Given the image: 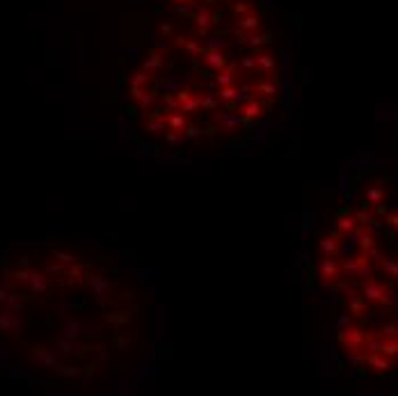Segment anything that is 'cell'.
I'll use <instances>...</instances> for the list:
<instances>
[{
    "mask_svg": "<svg viewBox=\"0 0 398 396\" xmlns=\"http://www.w3.org/2000/svg\"><path fill=\"white\" fill-rule=\"evenodd\" d=\"M48 270H50V272H60V270H62V264H50Z\"/></svg>",
    "mask_w": 398,
    "mask_h": 396,
    "instance_id": "cell-48",
    "label": "cell"
},
{
    "mask_svg": "<svg viewBox=\"0 0 398 396\" xmlns=\"http://www.w3.org/2000/svg\"><path fill=\"white\" fill-rule=\"evenodd\" d=\"M55 256H58V261L60 264H66V266H71L74 264V254H69V252H55Z\"/></svg>",
    "mask_w": 398,
    "mask_h": 396,
    "instance_id": "cell-36",
    "label": "cell"
},
{
    "mask_svg": "<svg viewBox=\"0 0 398 396\" xmlns=\"http://www.w3.org/2000/svg\"><path fill=\"white\" fill-rule=\"evenodd\" d=\"M28 282L32 284V291H34V293L46 291V286H48V282H46V277L39 275V272H30V280H28Z\"/></svg>",
    "mask_w": 398,
    "mask_h": 396,
    "instance_id": "cell-21",
    "label": "cell"
},
{
    "mask_svg": "<svg viewBox=\"0 0 398 396\" xmlns=\"http://www.w3.org/2000/svg\"><path fill=\"white\" fill-rule=\"evenodd\" d=\"M341 270L346 272V275H352L355 277V270H357V261H355V256H348V259L341 264Z\"/></svg>",
    "mask_w": 398,
    "mask_h": 396,
    "instance_id": "cell-32",
    "label": "cell"
},
{
    "mask_svg": "<svg viewBox=\"0 0 398 396\" xmlns=\"http://www.w3.org/2000/svg\"><path fill=\"white\" fill-rule=\"evenodd\" d=\"M190 96H194V94L190 92V90H178V92H176V98H178V104H181V101H186V98H190Z\"/></svg>",
    "mask_w": 398,
    "mask_h": 396,
    "instance_id": "cell-43",
    "label": "cell"
},
{
    "mask_svg": "<svg viewBox=\"0 0 398 396\" xmlns=\"http://www.w3.org/2000/svg\"><path fill=\"white\" fill-rule=\"evenodd\" d=\"M183 46H186V53L188 55H202V46L194 39H183Z\"/></svg>",
    "mask_w": 398,
    "mask_h": 396,
    "instance_id": "cell-29",
    "label": "cell"
},
{
    "mask_svg": "<svg viewBox=\"0 0 398 396\" xmlns=\"http://www.w3.org/2000/svg\"><path fill=\"white\" fill-rule=\"evenodd\" d=\"M167 142H170V144H178V142H181L178 130H176V133H174V130H170V133H167Z\"/></svg>",
    "mask_w": 398,
    "mask_h": 396,
    "instance_id": "cell-42",
    "label": "cell"
},
{
    "mask_svg": "<svg viewBox=\"0 0 398 396\" xmlns=\"http://www.w3.org/2000/svg\"><path fill=\"white\" fill-rule=\"evenodd\" d=\"M199 136V128L192 124H186V138H197Z\"/></svg>",
    "mask_w": 398,
    "mask_h": 396,
    "instance_id": "cell-41",
    "label": "cell"
},
{
    "mask_svg": "<svg viewBox=\"0 0 398 396\" xmlns=\"http://www.w3.org/2000/svg\"><path fill=\"white\" fill-rule=\"evenodd\" d=\"M256 66H261V69L268 71V74H274V71H277V60H274L270 53H258L256 55Z\"/></svg>",
    "mask_w": 398,
    "mask_h": 396,
    "instance_id": "cell-14",
    "label": "cell"
},
{
    "mask_svg": "<svg viewBox=\"0 0 398 396\" xmlns=\"http://www.w3.org/2000/svg\"><path fill=\"white\" fill-rule=\"evenodd\" d=\"M186 124H188V117H186L183 112H176V110L167 117V126H170L172 130H183V128H186Z\"/></svg>",
    "mask_w": 398,
    "mask_h": 396,
    "instance_id": "cell-17",
    "label": "cell"
},
{
    "mask_svg": "<svg viewBox=\"0 0 398 396\" xmlns=\"http://www.w3.org/2000/svg\"><path fill=\"white\" fill-rule=\"evenodd\" d=\"M355 232H357L355 243H357V248H360L362 252H368L371 248H376V236L368 232V227H362V224H357Z\"/></svg>",
    "mask_w": 398,
    "mask_h": 396,
    "instance_id": "cell-7",
    "label": "cell"
},
{
    "mask_svg": "<svg viewBox=\"0 0 398 396\" xmlns=\"http://www.w3.org/2000/svg\"><path fill=\"white\" fill-rule=\"evenodd\" d=\"M149 74L146 71H138V74H133V80H130V85L133 87H140V90H144L146 85H149Z\"/></svg>",
    "mask_w": 398,
    "mask_h": 396,
    "instance_id": "cell-27",
    "label": "cell"
},
{
    "mask_svg": "<svg viewBox=\"0 0 398 396\" xmlns=\"http://www.w3.org/2000/svg\"><path fill=\"white\" fill-rule=\"evenodd\" d=\"M384 197H387V190L382 188L380 184L371 186V188L366 190V197H364V206H380L382 202H384Z\"/></svg>",
    "mask_w": 398,
    "mask_h": 396,
    "instance_id": "cell-8",
    "label": "cell"
},
{
    "mask_svg": "<svg viewBox=\"0 0 398 396\" xmlns=\"http://www.w3.org/2000/svg\"><path fill=\"white\" fill-rule=\"evenodd\" d=\"M60 374H62V376H78V369H74V366H66V369H60Z\"/></svg>",
    "mask_w": 398,
    "mask_h": 396,
    "instance_id": "cell-46",
    "label": "cell"
},
{
    "mask_svg": "<svg viewBox=\"0 0 398 396\" xmlns=\"http://www.w3.org/2000/svg\"><path fill=\"white\" fill-rule=\"evenodd\" d=\"M334 229H336V234H339V236H346V234L355 232V229H357L355 216H350V213H341V216L334 220Z\"/></svg>",
    "mask_w": 398,
    "mask_h": 396,
    "instance_id": "cell-9",
    "label": "cell"
},
{
    "mask_svg": "<svg viewBox=\"0 0 398 396\" xmlns=\"http://www.w3.org/2000/svg\"><path fill=\"white\" fill-rule=\"evenodd\" d=\"M364 364L373 371V374H387V371L392 369V360L382 353H366Z\"/></svg>",
    "mask_w": 398,
    "mask_h": 396,
    "instance_id": "cell-4",
    "label": "cell"
},
{
    "mask_svg": "<svg viewBox=\"0 0 398 396\" xmlns=\"http://www.w3.org/2000/svg\"><path fill=\"white\" fill-rule=\"evenodd\" d=\"M162 64H165V60H162V55L154 50V53H151L149 58H146V60L142 62V71H146V74H149V71H154V69H160Z\"/></svg>",
    "mask_w": 398,
    "mask_h": 396,
    "instance_id": "cell-18",
    "label": "cell"
},
{
    "mask_svg": "<svg viewBox=\"0 0 398 396\" xmlns=\"http://www.w3.org/2000/svg\"><path fill=\"white\" fill-rule=\"evenodd\" d=\"M58 348H60V353H64V355L74 353V344H71V339H60Z\"/></svg>",
    "mask_w": 398,
    "mask_h": 396,
    "instance_id": "cell-34",
    "label": "cell"
},
{
    "mask_svg": "<svg viewBox=\"0 0 398 396\" xmlns=\"http://www.w3.org/2000/svg\"><path fill=\"white\" fill-rule=\"evenodd\" d=\"M256 92L261 94V96H266V98L274 96V94H277V82H274V80H261L256 85Z\"/></svg>",
    "mask_w": 398,
    "mask_h": 396,
    "instance_id": "cell-20",
    "label": "cell"
},
{
    "mask_svg": "<svg viewBox=\"0 0 398 396\" xmlns=\"http://www.w3.org/2000/svg\"><path fill=\"white\" fill-rule=\"evenodd\" d=\"M0 298H5V296H2V291H0Z\"/></svg>",
    "mask_w": 398,
    "mask_h": 396,
    "instance_id": "cell-49",
    "label": "cell"
},
{
    "mask_svg": "<svg viewBox=\"0 0 398 396\" xmlns=\"http://www.w3.org/2000/svg\"><path fill=\"white\" fill-rule=\"evenodd\" d=\"M7 307H10L12 312H18L21 310V300H18L16 296H10V298H7Z\"/></svg>",
    "mask_w": 398,
    "mask_h": 396,
    "instance_id": "cell-39",
    "label": "cell"
},
{
    "mask_svg": "<svg viewBox=\"0 0 398 396\" xmlns=\"http://www.w3.org/2000/svg\"><path fill=\"white\" fill-rule=\"evenodd\" d=\"M165 106L170 110H178V98L172 96V94H165Z\"/></svg>",
    "mask_w": 398,
    "mask_h": 396,
    "instance_id": "cell-38",
    "label": "cell"
},
{
    "mask_svg": "<svg viewBox=\"0 0 398 396\" xmlns=\"http://www.w3.org/2000/svg\"><path fill=\"white\" fill-rule=\"evenodd\" d=\"M197 108H199V96H190V98H186V101H181V104H178V110H181L183 114L194 112Z\"/></svg>",
    "mask_w": 398,
    "mask_h": 396,
    "instance_id": "cell-25",
    "label": "cell"
},
{
    "mask_svg": "<svg viewBox=\"0 0 398 396\" xmlns=\"http://www.w3.org/2000/svg\"><path fill=\"white\" fill-rule=\"evenodd\" d=\"M348 312L352 316H364L366 314V300L364 296L355 293V296H348Z\"/></svg>",
    "mask_w": 398,
    "mask_h": 396,
    "instance_id": "cell-12",
    "label": "cell"
},
{
    "mask_svg": "<svg viewBox=\"0 0 398 396\" xmlns=\"http://www.w3.org/2000/svg\"><path fill=\"white\" fill-rule=\"evenodd\" d=\"M366 332L357 326H346L344 330H339V342L346 350H355V348H362L364 344Z\"/></svg>",
    "mask_w": 398,
    "mask_h": 396,
    "instance_id": "cell-2",
    "label": "cell"
},
{
    "mask_svg": "<svg viewBox=\"0 0 398 396\" xmlns=\"http://www.w3.org/2000/svg\"><path fill=\"white\" fill-rule=\"evenodd\" d=\"M318 272H320V282L328 286V284L336 282V277L341 275V266L336 264L334 256H325V259L318 264Z\"/></svg>",
    "mask_w": 398,
    "mask_h": 396,
    "instance_id": "cell-3",
    "label": "cell"
},
{
    "mask_svg": "<svg viewBox=\"0 0 398 396\" xmlns=\"http://www.w3.org/2000/svg\"><path fill=\"white\" fill-rule=\"evenodd\" d=\"M34 358L39 360L42 364H48V366H55V355L46 348H34Z\"/></svg>",
    "mask_w": 398,
    "mask_h": 396,
    "instance_id": "cell-24",
    "label": "cell"
},
{
    "mask_svg": "<svg viewBox=\"0 0 398 396\" xmlns=\"http://www.w3.org/2000/svg\"><path fill=\"white\" fill-rule=\"evenodd\" d=\"M240 64H242V69H254V66H256V58H242L240 60Z\"/></svg>",
    "mask_w": 398,
    "mask_h": 396,
    "instance_id": "cell-40",
    "label": "cell"
},
{
    "mask_svg": "<svg viewBox=\"0 0 398 396\" xmlns=\"http://www.w3.org/2000/svg\"><path fill=\"white\" fill-rule=\"evenodd\" d=\"M378 264H380V266H382V270L387 272L389 277H396V280H398V261L387 259V256H382V259L378 261Z\"/></svg>",
    "mask_w": 398,
    "mask_h": 396,
    "instance_id": "cell-22",
    "label": "cell"
},
{
    "mask_svg": "<svg viewBox=\"0 0 398 396\" xmlns=\"http://www.w3.org/2000/svg\"><path fill=\"white\" fill-rule=\"evenodd\" d=\"M87 284L92 286V291H94V296H96L98 302H103V300L108 298L110 282L103 275H98V272H92V275H87Z\"/></svg>",
    "mask_w": 398,
    "mask_h": 396,
    "instance_id": "cell-5",
    "label": "cell"
},
{
    "mask_svg": "<svg viewBox=\"0 0 398 396\" xmlns=\"http://www.w3.org/2000/svg\"><path fill=\"white\" fill-rule=\"evenodd\" d=\"M146 128L151 133H158V130L165 128V120H162V114H151V120L146 122Z\"/></svg>",
    "mask_w": 398,
    "mask_h": 396,
    "instance_id": "cell-26",
    "label": "cell"
},
{
    "mask_svg": "<svg viewBox=\"0 0 398 396\" xmlns=\"http://www.w3.org/2000/svg\"><path fill=\"white\" fill-rule=\"evenodd\" d=\"M199 108H204V110H216L218 108V101L210 94H204V96L199 98Z\"/></svg>",
    "mask_w": 398,
    "mask_h": 396,
    "instance_id": "cell-33",
    "label": "cell"
},
{
    "mask_svg": "<svg viewBox=\"0 0 398 396\" xmlns=\"http://www.w3.org/2000/svg\"><path fill=\"white\" fill-rule=\"evenodd\" d=\"M202 60H204V64L208 66V69L213 71H220L226 66V58L222 50H213V48H206L204 55H202Z\"/></svg>",
    "mask_w": 398,
    "mask_h": 396,
    "instance_id": "cell-6",
    "label": "cell"
},
{
    "mask_svg": "<svg viewBox=\"0 0 398 396\" xmlns=\"http://www.w3.org/2000/svg\"><path fill=\"white\" fill-rule=\"evenodd\" d=\"M346 326H350V320H348V316H344V318H339V330H344Z\"/></svg>",
    "mask_w": 398,
    "mask_h": 396,
    "instance_id": "cell-47",
    "label": "cell"
},
{
    "mask_svg": "<svg viewBox=\"0 0 398 396\" xmlns=\"http://www.w3.org/2000/svg\"><path fill=\"white\" fill-rule=\"evenodd\" d=\"M18 330V320H12V314H0V330Z\"/></svg>",
    "mask_w": 398,
    "mask_h": 396,
    "instance_id": "cell-28",
    "label": "cell"
},
{
    "mask_svg": "<svg viewBox=\"0 0 398 396\" xmlns=\"http://www.w3.org/2000/svg\"><path fill=\"white\" fill-rule=\"evenodd\" d=\"M16 280H18V282H28V280H30V272H28V270H18L16 272Z\"/></svg>",
    "mask_w": 398,
    "mask_h": 396,
    "instance_id": "cell-45",
    "label": "cell"
},
{
    "mask_svg": "<svg viewBox=\"0 0 398 396\" xmlns=\"http://www.w3.org/2000/svg\"><path fill=\"white\" fill-rule=\"evenodd\" d=\"M248 12H252L248 0H236V2H234V14H236V16H242V14H248Z\"/></svg>",
    "mask_w": 398,
    "mask_h": 396,
    "instance_id": "cell-31",
    "label": "cell"
},
{
    "mask_svg": "<svg viewBox=\"0 0 398 396\" xmlns=\"http://www.w3.org/2000/svg\"><path fill=\"white\" fill-rule=\"evenodd\" d=\"M238 76H236V69L234 66H224V69H220V76H218V85L220 87H232L236 85Z\"/></svg>",
    "mask_w": 398,
    "mask_h": 396,
    "instance_id": "cell-13",
    "label": "cell"
},
{
    "mask_svg": "<svg viewBox=\"0 0 398 396\" xmlns=\"http://www.w3.org/2000/svg\"><path fill=\"white\" fill-rule=\"evenodd\" d=\"M318 248H320L323 256H336V254H339V234L323 236V238L318 240Z\"/></svg>",
    "mask_w": 398,
    "mask_h": 396,
    "instance_id": "cell-10",
    "label": "cell"
},
{
    "mask_svg": "<svg viewBox=\"0 0 398 396\" xmlns=\"http://www.w3.org/2000/svg\"><path fill=\"white\" fill-rule=\"evenodd\" d=\"M220 96H222V101H234V98H238L236 85H232V87H220Z\"/></svg>",
    "mask_w": 398,
    "mask_h": 396,
    "instance_id": "cell-30",
    "label": "cell"
},
{
    "mask_svg": "<svg viewBox=\"0 0 398 396\" xmlns=\"http://www.w3.org/2000/svg\"><path fill=\"white\" fill-rule=\"evenodd\" d=\"M355 220H357V224H362V227H371V229L378 227V224H376V218H373V213L366 211V206L362 208V211L355 213Z\"/></svg>",
    "mask_w": 398,
    "mask_h": 396,
    "instance_id": "cell-19",
    "label": "cell"
},
{
    "mask_svg": "<svg viewBox=\"0 0 398 396\" xmlns=\"http://www.w3.org/2000/svg\"><path fill=\"white\" fill-rule=\"evenodd\" d=\"M82 272H85V266H78V264L74 261V264H71V268H69V275L74 277V280H80Z\"/></svg>",
    "mask_w": 398,
    "mask_h": 396,
    "instance_id": "cell-37",
    "label": "cell"
},
{
    "mask_svg": "<svg viewBox=\"0 0 398 396\" xmlns=\"http://www.w3.org/2000/svg\"><path fill=\"white\" fill-rule=\"evenodd\" d=\"M133 101L140 106V108H149V106L154 104V94L144 92L140 87H133Z\"/></svg>",
    "mask_w": 398,
    "mask_h": 396,
    "instance_id": "cell-16",
    "label": "cell"
},
{
    "mask_svg": "<svg viewBox=\"0 0 398 396\" xmlns=\"http://www.w3.org/2000/svg\"><path fill=\"white\" fill-rule=\"evenodd\" d=\"M387 293H389V286L378 282L376 277H364L362 280V296H364L366 302H382Z\"/></svg>",
    "mask_w": 398,
    "mask_h": 396,
    "instance_id": "cell-1",
    "label": "cell"
},
{
    "mask_svg": "<svg viewBox=\"0 0 398 396\" xmlns=\"http://www.w3.org/2000/svg\"><path fill=\"white\" fill-rule=\"evenodd\" d=\"M264 108H266V104H261V101H256V98H250L248 104H245V106H242V108H240L242 120H245V122H250V120H256L258 114L264 112Z\"/></svg>",
    "mask_w": 398,
    "mask_h": 396,
    "instance_id": "cell-11",
    "label": "cell"
},
{
    "mask_svg": "<svg viewBox=\"0 0 398 396\" xmlns=\"http://www.w3.org/2000/svg\"><path fill=\"white\" fill-rule=\"evenodd\" d=\"M380 353H382V355H387L389 360L398 358V339H384V336H382V342H380Z\"/></svg>",
    "mask_w": 398,
    "mask_h": 396,
    "instance_id": "cell-15",
    "label": "cell"
},
{
    "mask_svg": "<svg viewBox=\"0 0 398 396\" xmlns=\"http://www.w3.org/2000/svg\"><path fill=\"white\" fill-rule=\"evenodd\" d=\"M378 336H384V339H398V323H387L376 332Z\"/></svg>",
    "mask_w": 398,
    "mask_h": 396,
    "instance_id": "cell-23",
    "label": "cell"
},
{
    "mask_svg": "<svg viewBox=\"0 0 398 396\" xmlns=\"http://www.w3.org/2000/svg\"><path fill=\"white\" fill-rule=\"evenodd\" d=\"M220 117L224 120V126H226V128H234V126H238L240 122H245V120H242V114H240V117H236V114H234V117H224V114H220Z\"/></svg>",
    "mask_w": 398,
    "mask_h": 396,
    "instance_id": "cell-35",
    "label": "cell"
},
{
    "mask_svg": "<svg viewBox=\"0 0 398 396\" xmlns=\"http://www.w3.org/2000/svg\"><path fill=\"white\" fill-rule=\"evenodd\" d=\"M387 222L392 224L394 229H398V213H389V216H387Z\"/></svg>",
    "mask_w": 398,
    "mask_h": 396,
    "instance_id": "cell-44",
    "label": "cell"
}]
</instances>
